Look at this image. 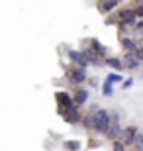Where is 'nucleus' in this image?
<instances>
[{
  "label": "nucleus",
  "mask_w": 143,
  "mask_h": 151,
  "mask_svg": "<svg viewBox=\"0 0 143 151\" xmlns=\"http://www.w3.org/2000/svg\"><path fill=\"white\" fill-rule=\"evenodd\" d=\"M121 112H118V110H110V126H108V129H106L104 137L108 141H116L121 137V129H124V126H121Z\"/></svg>",
  "instance_id": "nucleus-1"
},
{
  "label": "nucleus",
  "mask_w": 143,
  "mask_h": 151,
  "mask_svg": "<svg viewBox=\"0 0 143 151\" xmlns=\"http://www.w3.org/2000/svg\"><path fill=\"white\" fill-rule=\"evenodd\" d=\"M90 114H92V132L104 135L108 126H110V110L98 108L96 112H90Z\"/></svg>",
  "instance_id": "nucleus-2"
},
{
  "label": "nucleus",
  "mask_w": 143,
  "mask_h": 151,
  "mask_svg": "<svg viewBox=\"0 0 143 151\" xmlns=\"http://www.w3.org/2000/svg\"><path fill=\"white\" fill-rule=\"evenodd\" d=\"M67 78L71 81V84L78 86V84H84L88 81V75H86V69H80V67H69L67 69Z\"/></svg>",
  "instance_id": "nucleus-3"
},
{
  "label": "nucleus",
  "mask_w": 143,
  "mask_h": 151,
  "mask_svg": "<svg viewBox=\"0 0 143 151\" xmlns=\"http://www.w3.org/2000/svg\"><path fill=\"white\" fill-rule=\"evenodd\" d=\"M59 114L63 116V120H65L67 124H80L83 122V114H80V108L78 106H73V108H69V110L59 108Z\"/></svg>",
  "instance_id": "nucleus-4"
},
{
  "label": "nucleus",
  "mask_w": 143,
  "mask_h": 151,
  "mask_svg": "<svg viewBox=\"0 0 143 151\" xmlns=\"http://www.w3.org/2000/svg\"><path fill=\"white\" fill-rule=\"evenodd\" d=\"M69 59L75 67H80V69H86L90 63H88L86 55H84V51H78V49H71L69 51Z\"/></svg>",
  "instance_id": "nucleus-5"
},
{
  "label": "nucleus",
  "mask_w": 143,
  "mask_h": 151,
  "mask_svg": "<svg viewBox=\"0 0 143 151\" xmlns=\"http://www.w3.org/2000/svg\"><path fill=\"white\" fill-rule=\"evenodd\" d=\"M137 132H139V128H137V126H133V124H129V126H124V129H121V137H120V139L124 141L127 147H132V143H133V139H135Z\"/></svg>",
  "instance_id": "nucleus-6"
},
{
  "label": "nucleus",
  "mask_w": 143,
  "mask_h": 151,
  "mask_svg": "<svg viewBox=\"0 0 143 151\" xmlns=\"http://www.w3.org/2000/svg\"><path fill=\"white\" fill-rule=\"evenodd\" d=\"M121 61H124V69H127V71H139L141 65H143L133 53H124L121 55Z\"/></svg>",
  "instance_id": "nucleus-7"
},
{
  "label": "nucleus",
  "mask_w": 143,
  "mask_h": 151,
  "mask_svg": "<svg viewBox=\"0 0 143 151\" xmlns=\"http://www.w3.org/2000/svg\"><path fill=\"white\" fill-rule=\"evenodd\" d=\"M55 100H57V106L63 108V110H69V108L75 106V100H73V96L69 94V92H57L55 94Z\"/></svg>",
  "instance_id": "nucleus-8"
},
{
  "label": "nucleus",
  "mask_w": 143,
  "mask_h": 151,
  "mask_svg": "<svg viewBox=\"0 0 143 151\" xmlns=\"http://www.w3.org/2000/svg\"><path fill=\"white\" fill-rule=\"evenodd\" d=\"M88 49L92 51L94 55H98L100 59H106V57H108V49H106L104 45L100 43L98 39H94V37L90 39V41H88Z\"/></svg>",
  "instance_id": "nucleus-9"
},
{
  "label": "nucleus",
  "mask_w": 143,
  "mask_h": 151,
  "mask_svg": "<svg viewBox=\"0 0 143 151\" xmlns=\"http://www.w3.org/2000/svg\"><path fill=\"white\" fill-rule=\"evenodd\" d=\"M137 43H139V39H135V37H120V45L124 49V53H135L137 51Z\"/></svg>",
  "instance_id": "nucleus-10"
},
{
  "label": "nucleus",
  "mask_w": 143,
  "mask_h": 151,
  "mask_svg": "<svg viewBox=\"0 0 143 151\" xmlns=\"http://www.w3.org/2000/svg\"><path fill=\"white\" fill-rule=\"evenodd\" d=\"M73 100H75V106H84L88 102V90L83 88V86H77L75 88V94H73Z\"/></svg>",
  "instance_id": "nucleus-11"
},
{
  "label": "nucleus",
  "mask_w": 143,
  "mask_h": 151,
  "mask_svg": "<svg viewBox=\"0 0 143 151\" xmlns=\"http://www.w3.org/2000/svg\"><path fill=\"white\" fill-rule=\"evenodd\" d=\"M118 4H120V0H100L98 10L102 12V14H110V12L118 10Z\"/></svg>",
  "instance_id": "nucleus-12"
},
{
  "label": "nucleus",
  "mask_w": 143,
  "mask_h": 151,
  "mask_svg": "<svg viewBox=\"0 0 143 151\" xmlns=\"http://www.w3.org/2000/svg\"><path fill=\"white\" fill-rule=\"evenodd\" d=\"M104 65H106V67H110V69H114L116 73L124 71V61H121V57H112V55H108L104 59Z\"/></svg>",
  "instance_id": "nucleus-13"
},
{
  "label": "nucleus",
  "mask_w": 143,
  "mask_h": 151,
  "mask_svg": "<svg viewBox=\"0 0 143 151\" xmlns=\"http://www.w3.org/2000/svg\"><path fill=\"white\" fill-rule=\"evenodd\" d=\"M63 145H65V149H67V151H78L80 147H83V143H80L78 139H67Z\"/></svg>",
  "instance_id": "nucleus-14"
},
{
  "label": "nucleus",
  "mask_w": 143,
  "mask_h": 151,
  "mask_svg": "<svg viewBox=\"0 0 143 151\" xmlns=\"http://www.w3.org/2000/svg\"><path fill=\"white\" fill-rule=\"evenodd\" d=\"M132 147L135 151H143V132H137V135H135V139H133Z\"/></svg>",
  "instance_id": "nucleus-15"
},
{
  "label": "nucleus",
  "mask_w": 143,
  "mask_h": 151,
  "mask_svg": "<svg viewBox=\"0 0 143 151\" xmlns=\"http://www.w3.org/2000/svg\"><path fill=\"white\" fill-rule=\"evenodd\" d=\"M102 94L108 96V98H110V96H114V84L108 83V81H104V83H102Z\"/></svg>",
  "instance_id": "nucleus-16"
},
{
  "label": "nucleus",
  "mask_w": 143,
  "mask_h": 151,
  "mask_svg": "<svg viewBox=\"0 0 143 151\" xmlns=\"http://www.w3.org/2000/svg\"><path fill=\"white\" fill-rule=\"evenodd\" d=\"M106 81L112 83V84H116V83H124V77H121V73H108Z\"/></svg>",
  "instance_id": "nucleus-17"
},
{
  "label": "nucleus",
  "mask_w": 143,
  "mask_h": 151,
  "mask_svg": "<svg viewBox=\"0 0 143 151\" xmlns=\"http://www.w3.org/2000/svg\"><path fill=\"white\" fill-rule=\"evenodd\" d=\"M129 147L124 143L121 139H116V141H112V151H127Z\"/></svg>",
  "instance_id": "nucleus-18"
},
{
  "label": "nucleus",
  "mask_w": 143,
  "mask_h": 151,
  "mask_svg": "<svg viewBox=\"0 0 143 151\" xmlns=\"http://www.w3.org/2000/svg\"><path fill=\"white\" fill-rule=\"evenodd\" d=\"M133 55H135V57L139 59V61L143 63V39H139V43H137V51H135Z\"/></svg>",
  "instance_id": "nucleus-19"
},
{
  "label": "nucleus",
  "mask_w": 143,
  "mask_h": 151,
  "mask_svg": "<svg viewBox=\"0 0 143 151\" xmlns=\"http://www.w3.org/2000/svg\"><path fill=\"white\" fill-rule=\"evenodd\" d=\"M132 86H133V77L124 78V83H121V88H124V90H127V88H132Z\"/></svg>",
  "instance_id": "nucleus-20"
},
{
  "label": "nucleus",
  "mask_w": 143,
  "mask_h": 151,
  "mask_svg": "<svg viewBox=\"0 0 143 151\" xmlns=\"http://www.w3.org/2000/svg\"><path fill=\"white\" fill-rule=\"evenodd\" d=\"M88 145H90V149H96L100 143H98V141H94V139H90V141H88Z\"/></svg>",
  "instance_id": "nucleus-21"
},
{
  "label": "nucleus",
  "mask_w": 143,
  "mask_h": 151,
  "mask_svg": "<svg viewBox=\"0 0 143 151\" xmlns=\"http://www.w3.org/2000/svg\"><path fill=\"white\" fill-rule=\"evenodd\" d=\"M90 86H98V81L96 78H90Z\"/></svg>",
  "instance_id": "nucleus-22"
},
{
  "label": "nucleus",
  "mask_w": 143,
  "mask_h": 151,
  "mask_svg": "<svg viewBox=\"0 0 143 151\" xmlns=\"http://www.w3.org/2000/svg\"><path fill=\"white\" fill-rule=\"evenodd\" d=\"M141 78H143V65H141Z\"/></svg>",
  "instance_id": "nucleus-23"
},
{
  "label": "nucleus",
  "mask_w": 143,
  "mask_h": 151,
  "mask_svg": "<svg viewBox=\"0 0 143 151\" xmlns=\"http://www.w3.org/2000/svg\"><path fill=\"white\" fill-rule=\"evenodd\" d=\"M127 151H135V149H133V147H129V149H127Z\"/></svg>",
  "instance_id": "nucleus-24"
},
{
  "label": "nucleus",
  "mask_w": 143,
  "mask_h": 151,
  "mask_svg": "<svg viewBox=\"0 0 143 151\" xmlns=\"http://www.w3.org/2000/svg\"><path fill=\"white\" fill-rule=\"evenodd\" d=\"M120 2H129V0H120Z\"/></svg>",
  "instance_id": "nucleus-25"
}]
</instances>
